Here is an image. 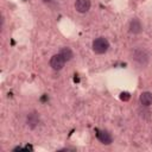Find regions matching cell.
Listing matches in <instances>:
<instances>
[{"mask_svg":"<svg viewBox=\"0 0 152 152\" xmlns=\"http://www.w3.org/2000/svg\"><path fill=\"white\" fill-rule=\"evenodd\" d=\"M132 59L140 66H146L150 61V55L144 48H135L132 51Z\"/></svg>","mask_w":152,"mask_h":152,"instance_id":"1","label":"cell"},{"mask_svg":"<svg viewBox=\"0 0 152 152\" xmlns=\"http://www.w3.org/2000/svg\"><path fill=\"white\" fill-rule=\"evenodd\" d=\"M109 49V42L104 37H99L93 42V51L97 55L106 53Z\"/></svg>","mask_w":152,"mask_h":152,"instance_id":"2","label":"cell"},{"mask_svg":"<svg viewBox=\"0 0 152 152\" xmlns=\"http://www.w3.org/2000/svg\"><path fill=\"white\" fill-rule=\"evenodd\" d=\"M65 62H66V61L64 59V57H63L61 53H57V55H53V56L50 58V66H51L53 70H61V69H63Z\"/></svg>","mask_w":152,"mask_h":152,"instance_id":"3","label":"cell"},{"mask_svg":"<svg viewBox=\"0 0 152 152\" xmlns=\"http://www.w3.org/2000/svg\"><path fill=\"white\" fill-rule=\"evenodd\" d=\"M26 124H27V126H28L31 129L36 128V127L38 126V124H39V114H38L37 112H31V113H28L27 116H26Z\"/></svg>","mask_w":152,"mask_h":152,"instance_id":"4","label":"cell"},{"mask_svg":"<svg viewBox=\"0 0 152 152\" xmlns=\"http://www.w3.org/2000/svg\"><path fill=\"white\" fill-rule=\"evenodd\" d=\"M96 137L103 145H109L113 140L110 133L107 131H103V129H96Z\"/></svg>","mask_w":152,"mask_h":152,"instance_id":"5","label":"cell"},{"mask_svg":"<svg viewBox=\"0 0 152 152\" xmlns=\"http://www.w3.org/2000/svg\"><path fill=\"white\" fill-rule=\"evenodd\" d=\"M90 0H76L75 1V10L78 13H86L90 8Z\"/></svg>","mask_w":152,"mask_h":152,"instance_id":"6","label":"cell"},{"mask_svg":"<svg viewBox=\"0 0 152 152\" xmlns=\"http://www.w3.org/2000/svg\"><path fill=\"white\" fill-rule=\"evenodd\" d=\"M129 32L133 33V34H139L141 33L142 31V25H141V21L138 19V18H133L129 23Z\"/></svg>","mask_w":152,"mask_h":152,"instance_id":"7","label":"cell"},{"mask_svg":"<svg viewBox=\"0 0 152 152\" xmlns=\"http://www.w3.org/2000/svg\"><path fill=\"white\" fill-rule=\"evenodd\" d=\"M139 101H140V104L142 107H148L152 104V93L150 91H144L140 94V97H139Z\"/></svg>","mask_w":152,"mask_h":152,"instance_id":"8","label":"cell"},{"mask_svg":"<svg viewBox=\"0 0 152 152\" xmlns=\"http://www.w3.org/2000/svg\"><path fill=\"white\" fill-rule=\"evenodd\" d=\"M59 53L64 57V59H65L66 62L70 61V59H72V57H74V52H72V50H71L70 48H68V46L62 48L61 51H59Z\"/></svg>","mask_w":152,"mask_h":152,"instance_id":"9","label":"cell"},{"mask_svg":"<svg viewBox=\"0 0 152 152\" xmlns=\"http://www.w3.org/2000/svg\"><path fill=\"white\" fill-rule=\"evenodd\" d=\"M129 97H131V96H129L128 93H121V94H120V99L124 100V101H128Z\"/></svg>","mask_w":152,"mask_h":152,"instance_id":"10","label":"cell"},{"mask_svg":"<svg viewBox=\"0 0 152 152\" xmlns=\"http://www.w3.org/2000/svg\"><path fill=\"white\" fill-rule=\"evenodd\" d=\"M43 1H45V2H49V1H51V0H43Z\"/></svg>","mask_w":152,"mask_h":152,"instance_id":"11","label":"cell"}]
</instances>
